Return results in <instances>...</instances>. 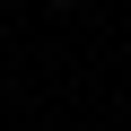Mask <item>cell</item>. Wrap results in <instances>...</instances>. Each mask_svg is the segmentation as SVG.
I'll list each match as a JSON object with an SVG mask.
<instances>
[{
	"label": "cell",
	"mask_w": 131,
	"mask_h": 131,
	"mask_svg": "<svg viewBox=\"0 0 131 131\" xmlns=\"http://www.w3.org/2000/svg\"><path fill=\"white\" fill-rule=\"evenodd\" d=\"M44 9H79V0H44Z\"/></svg>",
	"instance_id": "1"
},
{
	"label": "cell",
	"mask_w": 131,
	"mask_h": 131,
	"mask_svg": "<svg viewBox=\"0 0 131 131\" xmlns=\"http://www.w3.org/2000/svg\"><path fill=\"white\" fill-rule=\"evenodd\" d=\"M0 9H9V0H0Z\"/></svg>",
	"instance_id": "2"
}]
</instances>
